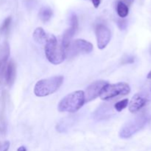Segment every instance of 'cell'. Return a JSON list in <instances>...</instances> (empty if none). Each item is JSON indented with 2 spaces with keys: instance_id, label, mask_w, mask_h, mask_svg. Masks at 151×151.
Instances as JSON below:
<instances>
[{
  "instance_id": "6da1fadb",
  "label": "cell",
  "mask_w": 151,
  "mask_h": 151,
  "mask_svg": "<svg viewBox=\"0 0 151 151\" xmlns=\"http://www.w3.org/2000/svg\"><path fill=\"white\" fill-rule=\"evenodd\" d=\"M83 91H76L63 97L59 103L58 109L60 112L75 113L83 107L85 103Z\"/></svg>"
},
{
  "instance_id": "7a4b0ae2",
  "label": "cell",
  "mask_w": 151,
  "mask_h": 151,
  "mask_svg": "<svg viewBox=\"0 0 151 151\" xmlns=\"http://www.w3.org/2000/svg\"><path fill=\"white\" fill-rule=\"evenodd\" d=\"M63 82V76H55L40 80L34 87V94L37 97H46L55 92Z\"/></svg>"
},
{
  "instance_id": "3957f363",
  "label": "cell",
  "mask_w": 151,
  "mask_h": 151,
  "mask_svg": "<svg viewBox=\"0 0 151 151\" xmlns=\"http://www.w3.org/2000/svg\"><path fill=\"white\" fill-rule=\"evenodd\" d=\"M45 55L49 61L54 65L61 63L66 58V52L62 45L58 44L55 36L49 35L48 41L45 44Z\"/></svg>"
},
{
  "instance_id": "277c9868",
  "label": "cell",
  "mask_w": 151,
  "mask_h": 151,
  "mask_svg": "<svg viewBox=\"0 0 151 151\" xmlns=\"http://www.w3.org/2000/svg\"><path fill=\"white\" fill-rule=\"evenodd\" d=\"M131 91L130 86L126 83H117L105 86L102 89L99 97L103 100H109L118 97L129 94Z\"/></svg>"
},
{
  "instance_id": "5b68a950",
  "label": "cell",
  "mask_w": 151,
  "mask_h": 151,
  "mask_svg": "<svg viewBox=\"0 0 151 151\" xmlns=\"http://www.w3.org/2000/svg\"><path fill=\"white\" fill-rule=\"evenodd\" d=\"M147 122V117L139 116L125 123L121 128L119 136L122 139H128L141 130Z\"/></svg>"
},
{
  "instance_id": "8992f818",
  "label": "cell",
  "mask_w": 151,
  "mask_h": 151,
  "mask_svg": "<svg viewBox=\"0 0 151 151\" xmlns=\"http://www.w3.org/2000/svg\"><path fill=\"white\" fill-rule=\"evenodd\" d=\"M66 50V55L73 57L80 53H90L93 50V45L86 40L77 39L71 42Z\"/></svg>"
},
{
  "instance_id": "52a82bcc",
  "label": "cell",
  "mask_w": 151,
  "mask_h": 151,
  "mask_svg": "<svg viewBox=\"0 0 151 151\" xmlns=\"http://www.w3.org/2000/svg\"><path fill=\"white\" fill-rule=\"evenodd\" d=\"M111 31L103 24H99L96 27V37L97 47L100 50H103L107 47L111 40Z\"/></svg>"
},
{
  "instance_id": "ba28073f",
  "label": "cell",
  "mask_w": 151,
  "mask_h": 151,
  "mask_svg": "<svg viewBox=\"0 0 151 151\" xmlns=\"http://www.w3.org/2000/svg\"><path fill=\"white\" fill-rule=\"evenodd\" d=\"M108 83H109L107 81H98L92 83L91 85L88 86L86 91H84L85 102H90L98 97L103 87L107 85Z\"/></svg>"
},
{
  "instance_id": "9c48e42d",
  "label": "cell",
  "mask_w": 151,
  "mask_h": 151,
  "mask_svg": "<svg viewBox=\"0 0 151 151\" xmlns=\"http://www.w3.org/2000/svg\"><path fill=\"white\" fill-rule=\"evenodd\" d=\"M70 22V27L67 30H66L63 35V38H62V47L64 49H66L69 47V44L71 43V40L73 38L78 28V20L76 15H72Z\"/></svg>"
},
{
  "instance_id": "30bf717a",
  "label": "cell",
  "mask_w": 151,
  "mask_h": 151,
  "mask_svg": "<svg viewBox=\"0 0 151 151\" xmlns=\"http://www.w3.org/2000/svg\"><path fill=\"white\" fill-rule=\"evenodd\" d=\"M147 102V97L142 94H136L135 95L133 96L132 99L128 103L129 106V111L131 113H136L139 111L140 109H142L146 105Z\"/></svg>"
},
{
  "instance_id": "8fae6325",
  "label": "cell",
  "mask_w": 151,
  "mask_h": 151,
  "mask_svg": "<svg viewBox=\"0 0 151 151\" xmlns=\"http://www.w3.org/2000/svg\"><path fill=\"white\" fill-rule=\"evenodd\" d=\"M16 64L13 60H10L6 67L5 72H4V79L8 86H11L16 78Z\"/></svg>"
},
{
  "instance_id": "7c38bea8",
  "label": "cell",
  "mask_w": 151,
  "mask_h": 151,
  "mask_svg": "<svg viewBox=\"0 0 151 151\" xmlns=\"http://www.w3.org/2000/svg\"><path fill=\"white\" fill-rule=\"evenodd\" d=\"M49 35H47L44 29L41 27H38L35 29L33 32V39L35 42L40 44H44L48 41Z\"/></svg>"
},
{
  "instance_id": "4fadbf2b",
  "label": "cell",
  "mask_w": 151,
  "mask_h": 151,
  "mask_svg": "<svg viewBox=\"0 0 151 151\" xmlns=\"http://www.w3.org/2000/svg\"><path fill=\"white\" fill-rule=\"evenodd\" d=\"M116 12L118 16L120 18H125L129 13V8L128 6L122 1H119L116 5Z\"/></svg>"
},
{
  "instance_id": "5bb4252c",
  "label": "cell",
  "mask_w": 151,
  "mask_h": 151,
  "mask_svg": "<svg viewBox=\"0 0 151 151\" xmlns=\"http://www.w3.org/2000/svg\"><path fill=\"white\" fill-rule=\"evenodd\" d=\"M52 16V10L50 7H42L40 10L39 17L43 22H48Z\"/></svg>"
},
{
  "instance_id": "9a60e30c",
  "label": "cell",
  "mask_w": 151,
  "mask_h": 151,
  "mask_svg": "<svg viewBox=\"0 0 151 151\" xmlns=\"http://www.w3.org/2000/svg\"><path fill=\"white\" fill-rule=\"evenodd\" d=\"M128 103H129V101H128V99H124V100L117 102L114 105L115 110L118 112L122 111V110H124L128 106Z\"/></svg>"
},
{
  "instance_id": "2e32d148",
  "label": "cell",
  "mask_w": 151,
  "mask_h": 151,
  "mask_svg": "<svg viewBox=\"0 0 151 151\" xmlns=\"http://www.w3.org/2000/svg\"><path fill=\"white\" fill-rule=\"evenodd\" d=\"M10 23H11V17L9 16V17L6 18L5 20L4 21V22L1 24V26L0 27V32L3 33V32H5L6 31L8 30Z\"/></svg>"
},
{
  "instance_id": "e0dca14e",
  "label": "cell",
  "mask_w": 151,
  "mask_h": 151,
  "mask_svg": "<svg viewBox=\"0 0 151 151\" xmlns=\"http://www.w3.org/2000/svg\"><path fill=\"white\" fill-rule=\"evenodd\" d=\"M117 24H118V27L120 28V29H125V27H126V22H125V21L123 20H120L118 22Z\"/></svg>"
},
{
  "instance_id": "ac0fdd59",
  "label": "cell",
  "mask_w": 151,
  "mask_h": 151,
  "mask_svg": "<svg viewBox=\"0 0 151 151\" xmlns=\"http://www.w3.org/2000/svg\"><path fill=\"white\" fill-rule=\"evenodd\" d=\"M9 147H10V142L8 141H6L2 143V151H7Z\"/></svg>"
},
{
  "instance_id": "d6986e66",
  "label": "cell",
  "mask_w": 151,
  "mask_h": 151,
  "mask_svg": "<svg viewBox=\"0 0 151 151\" xmlns=\"http://www.w3.org/2000/svg\"><path fill=\"white\" fill-rule=\"evenodd\" d=\"M91 1H92L93 5H94V7H95V8H97V7L100 6V0H91Z\"/></svg>"
},
{
  "instance_id": "ffe728a7",
  "label": "cell",
  "mask_w": 151,
  "mask_h": 151,
  "mask_svg": "<svg viewBox=\"0 0 151 151\" xmlns=\"http://www.w3.org/2000/svg\"><path fill=\"white\" fill-rule=\"evenodd\" d=\"M134 0H124L123 2L125 3V4L128 5V4H131L133 2H134Z\"/></svg>"
},
{
  "instance_id": "44dd1931",
  "label": "cell",
  "mask_w": 151,
  "mask_h": 151,
  "mask_svg": "<svg viewBox=\"0 0 151 151\" xmlns=\"http://www.w3.org/2000/svg\"><path fill=\"white\" fill-rule=\"evenodd\" d=\"M17 151H27V149L24 146H21V147H19L18 148Z\"/></svg>"
},
{
  "instance_id": "7402d4cb",
  "label": "cell",
  "mask_w": 151,
  "mask_h": 151,
  "mask_svg": "<svg viewBox=\"0 0 151 151\" xmlns=\"http://www.w3.org/2000/svg\"><path fill=\"white\" fill-rule=\"evenodd\" d=\"M147 78H148V79L151 80V71H150V72H149L148 74H147Z\"/></svg>"
},
{
  "instance_id": "603a6c76",
  "label": "cell",
  "mask_w": 151,
  "mask_h": 151,
  "mask_svg": "<svg viewBox=\"0 0 151 151\" xmlns=\"http://www.w3.org/2000/svg\"><path fill=\"white\" fill-rule=\"evenodd\" d=\"M0 151H2V144H0Z\"/></svg>"
}]
</instances>
